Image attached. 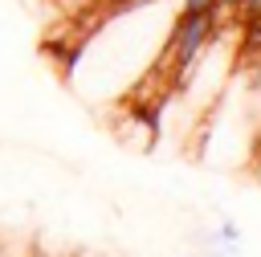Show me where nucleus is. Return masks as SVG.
<instances>
[{
    "label": "nucleus",
    "instance_id": "f257e3e1",
    "mask_svg": "<svg viewBox=\"0 0 261 257\" xmlns=\"http://www.w3.org/2000/svg\"><path fill=\"white\" fill-rule=\"evenodd\" d=\"M216 20H220V8H179L175 12L167 41H163V69L171 82H184L188 69L200 61L208 41L216 37Z\"/></svg>",
    "mask_w": 261,
    "mask_h": 257
},
{
    "label": "nucleus",
    "instance_id": "f03ea898",
    "mask_svg": "<svg viewBox=\"0 0 261 257\" xmlns=\"http://www.w3.org/2000/svg\"><path fill=\"white\" fill-rule=\"evenodd\" d=\"M208 241H212V245H237V241H241V228H237L232 220H220V224L208 233Z\"/></svg>",
    "mask_w": 261,
    "mask_h": 257
},
{
    "label": "nucleus",
    "instance_id": "7ed1b4c3",
    "mask_svg": "<svg viewBox=\"0 0 261 257\" xmlns=\"http://www.w3.org/2000/svg\"><path fill=\"white\" fill-rule=\"evenodd\" d=\"M241 12H245L253 24H257V20H261V0H241Z\"/></svg>",
    "mask_w": 261,
    "mask_h": 257
},
{
    "label": "nucleus",
    "instance_id": "20e7f679",
    "mask_svg": "<svg viewBox=\"0 0 261 257\" xmlns=\"http://www.w3.org/2000/svg\"><path fill=\"white\" fill-rule=\"evenodd\" d=\"M184 8H216V0H179Z\"/></svg>",
    "mask_w": 261,
    "mask_h": 257
},
{
    "label": "nucleus",
    "instance_id": "39448f33",
    "mask_svg": "<svg viewBox=\"0 0 261 257\" xmlns=\"http://www.w3.org/2000/svg\"><path fill=\"white\" fill-rule=\"evenodd\" d=\"M216 8H228V12H241V0H216Z\"/></svg>",
    "mask_w": 261,
    "mask_h": 257
}]
</instances>
